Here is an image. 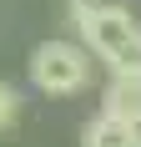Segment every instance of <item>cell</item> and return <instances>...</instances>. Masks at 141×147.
<instances>
[{
	"label": "cell",
	"instance_id": "cell-3",
	"mask_svg": "<svg viewBox=\"0 0 141 147\" xmlns=\"http://www.w3.org/2000/svg\"><path fill=\"white\" fill-rule=\"evenodd\" d=\"M101 112L141 127V76H111L101 86Z\"/></svg>",
	"mask_w": 141,
	"mask_h": 147
},
{
	"label": "cell",
	"instance_id": "cell-6",
	"mask_svg": "<svg viewBox=\"0 0 141 147\" xmlns=\"http://www.w3.org/2000/svg\"><path fill=\"white\" fill-rule=\"evenodd\" d=\"M66 15H70V26H76V36H86L91 30V15H96V0H70Z\"/></svg>",
	"mask_w": 141,
	"mask_h": 147
},
{
	"label": "cell",
	"instance_id": "cell-7",
	"mask_svg": "<svg viewBox=\"0 0 141 147\" xmlns=\"http://www.w3.org/2000/svg\"><path fill=\"white\" fill-rule=\"evenodd\" d=\"M136 147H141V142H136Z\"/></svg>",
	"mask_w": 141,
	"mask_h": 147
},
{
	"label": "cell",
	"instance_id": "cell-4",
	"mask_svg": "<svg viewBox=\"0 0 141 147\" xmlns=\"http://www.w3.org/2000/svg\"><path fill=\"white\" fill-rule=\"evenodd\" d=\"M136 142H141V127H131L121 117H106V112L81 127V147H136Z\"/></svg>",
	"mask_w": 141,
	"mask_h": 147
},
{
	"label": "cell",
	"instance_id": "cell-1",
	"mask_svg": "<svg viewBox=\"0 0 141 147\" xmlns=\"http://www.w3.org/2000/svg\"><path fill=\"white\" fill-rule=\"evenodd\" d=\"M81 41L111 66V76H141V26L126 5H96Z\"/></svg>",
	"mask_w": 141,
	"mask_h": 147
},
{
	"label": "cell",
	"instance_id": "cell-2",
	"mask_svg": "<svg viewBox=\"0 0 141 147\" xmlns=\"http://www.w3.org/2000/svg\"><path fill=\"white\" fill-rule=\"evenodd\" d=\"M91 81V46L81 41H41L30 51V86L41 96H76Z\"/></svg>",
	"mask_w": 141,
	"mask_h": 147
},
{
	"label": "cell",
	"instance_id": "cell-5",
	"mask_svg": "<svg viewBox=\"0 0 141 147\" xmlns=\"http://www.w3.org/2000/svg\"><path fill=\"white\" fill-rule=\"evenodd\" d=\"M15 122H20V91L10 81H0V132H10Z\"/></svg>",
	"mask_w": 141,
	"mask_h": 147
}]
</instances>
